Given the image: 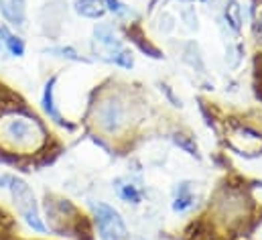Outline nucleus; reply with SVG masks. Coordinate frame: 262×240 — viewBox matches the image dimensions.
Returning <instances> with one entry per match:
<instances>
[{
  "instance_id": "f257e3e1",
  "label": "nucleus",
  "mask_w": 262,
  "mask_h": 240,
  "mask_svg": "<svg viewBox=\"0 0 262 240\" xmlns=\"http://www.w3.org/2000/svg\"><path fill=\"white\" fill-rule=\"evenodd\" d=\"M0 143L12 151L31 153L45 143V130L37 118L12 112L0 120Z\"/></svg>"
},
{
  "instance_id": "9d476101",
  "label": "nucleus",
  "mask_w": 262,
  "mask_h": 240,
  "mask_svg": "<svg viewBox=\"0 0 262 240\" xmlns=\"http://www.w3.org/2000/svg\"><path fill=\"white\" fill-rule=\"evenodd\" d=\"M118 193H120V197L124 199V202H132V204H138L140 202V191L130 185V183H126V185H118Z\"/></svg>"
},
{
  "instance_id": "0eeeda50",
  "label": "nucleus",
  "mask_w": 262,
  "mask_h": 240,
  "mask_svg": "<svg viewBox=\"0 0 262 240\" xmlns=\"http://www.w3.org/2000/svg\"><path fill=\"white\" fill-rule=\"evenodd\" d=\"M75 10L81 14V16H88V18H98L104 14V4L102 0H77V6Z\"/></svg>"
},
{
  "instance_id": "423d86ee",
  "label": "nucleus",
  "mask_w": 262,
  "mask_h": 240,
  "mask_svg": "<svg viewBox=\"0 0 262 240\" xmlns=\"http://www.w3.org/2000/svg\"><path fill=\"white\" fill-rule=\"evenodd\" d=\"M55 82H57V77H51V79L47 82V86H45V94H43V108H45V112L55 120L57 124H66V126H69L66 120L61 118V114L57 112L55 102H53V88H55Z\"/></svg>"
},
{
  "instance_id": "39448f33",
  "label": "nucleus",
  "mask_w": 262,
  "mask_h": 240,
  "mask_svg": "<svg viewBox=\"0 0 262 240\" xmlns=\"http://www.w3.org/2000/svg\"><path fill=\"white\" fill-rule=\"evenodd\" d=\"M0 10L12 25H25V0H0Z\"/></svg>"
},
{
  "instance_id": "f03ea898",
  "label": "nucleus",
  "mask_w": 262,
  "mask_h": 240,
  "mask_svg": "<svg viewBox=\"0 0 262 240\" xmlns=\"http://www.w3.org/2000/svg\"><path fill=\"white\" fill-rule=\"evenodd\" d=\"M0 183H8L6 187L10 189L12 199H14V206H16V210H18V214L25 218V222H27L33 230L45 232L47 228H45V224H43V220H41V216H39L37 199H35L31 187L23 179H18V177H8V175L2 177Z\"/></svg>"
},
{
  "instance_id": "4468645a",
  "label": "nucleus",
  "mask_w": 262,
  "mask_h": 240,
  "mask_svg": "<svg viewBox=\"0 0 262 240\" xmlns=\"http://www.w3.org/2000/svg\"><path fill=\"white\" fill-rule=\"evenodd\" d=\"M258 29H260V37H262V18L258 21Z\"/></svg>"
},
{
  "instance_id": "f8f14e48",
  "label": "nucleus",
  "mask_w": 262,
  "mask_h": 240,
  "mask_svg": "<svg viewBox=\"0 0 262 240\" xmlns=\"http://www.w3.org/2000/svg\"><path fill=\"white\" fill-rule=\"evenodd\" d=\"M230 10H232V27L234 29H240V18H238V4L232 2L230 4Z\"/></svg>"
},
{
  "instance_id": "20e7f679",
  "label": "nucleus",
  "mask_w": 262,
  "mask_h": 240,
  "mask_svg": "<svg viewBox=\"0 0 262 240\" xmlns=\"http://www.w3.org/2000/svg\"><path fill=\"white\" fill-rule=\"evenodd\" d=\"M96 118H98V124L108 130V132H114L118 130L122 124H124V106L114 100V98H108L104 102L98 104L96 108Z\"/></svg>"
},
{
  "instance_id": "6e6552de",
  "label": "nucleus",
  "mask_w": 262,
  "mask_h": 240,
  "mask_svg": "<svg viewBox=\"0 0 262 240\" xmlns=\"http://www.w3.org/2000/svg\"><path fill=\"white\" fill-rule=\"evenodd\" d=\"M193 204V193H191V183L183 181L177 189V197H175V204H173V210L175 212H183L187 210L189 206Z\"/></svg>"
},
{
  "instance_id": "9b49d317",
  "label": "nucleus",
  "mask_w": 262,
  "mask_h": 240,
  "mask_svg": "<svg viewBox=\"0 0 262 240\" xmlns=\"http://www.w3.org/2000/svg\"><path fill=\"white\" fill-rule=\"evenodd\" d=\"M51 53H61V57H67V59H79L77 57V53L73 51V49H69V47H59V49H51Z\"/></svg>"
},
{
  "instance_id": "1a4fd4ad",
  "label": "nucleus",
  "mask_w": 262,
  "mask_h": 240,
  "mask_svg": "<svg viewBox=\"0 0 262 240\" xmlns=\"http://www.w3.org/2000/svg\"><path fill=\"white\" fill-rule=\"evenodd\" d=\"M0 37H2V43L8 47V51H10L12 55L20 57V55L25 53V45H23V41H20L18 37H14L6 27H0Z\"/></svg>"
},
{
  "instance_id": "7ed1b4c3",
  "label": "nucleus",
  "mask_w": 262,
  "mask_h": 240,
  "mask_svg": "<svg viewBox=\"0 0 262 240\" xmlns=\"http://www.w3.org/2000/svg\"><path fill=\"white\" fill-rule=\"evenodd\" d=\"M94 212H96V222H98L102 240H128V230L114 208L100 202L94 206Z\"/></svg>"
},
{
  "instance_id": "ddd939ff",
  "label": "nucleus",
  "mask_w": 262,
  "mask_h": 240,
  "mask_svg": "<svg viewBox=\"0 0 262 240\" xmlns=\"http://www.w3.org/2000/svg\"><path fill=\"white\" fill-rule=\"evenodd\" d=\"M106 4H108V8H110L112 12H118V14H124V12H126L118 0H106Z\"/></svg>"
}]
</instances>
